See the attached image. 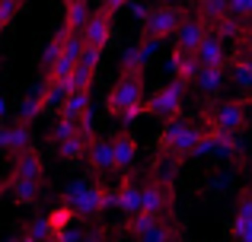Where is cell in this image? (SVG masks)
<instances>
[{
	"label": "cell",
	"instance_id": "6da1fadb",
	"mask_svg": "<svg viewBox=\"0 0 252 242\" xmlns=\"http://www.w3.org/2000/svg\"><path fill=\"white\" fill-rule=\"evenodd\" d=\"M147 86H144V70H118V80L105 93V115L118 118L122 124L137 121L141 115H147L144 102H147Z\"/></svg>",
	"mask_w": 252,
	"mask_h": 242
},
{
	"label": "cell",
	"instance_id": "7a4b0ae2",
	"mask_svg": "<svg viewBox=\"0 0 252 242\" xmlns=\"http://www.w3.org/2000/svg\"><path fill=\"white\" fill-rule=\"evenodd\" d=\"M195 121H201V128L208 131H223V134H236L252 124V99L249 96H236V99H211L204 102L201 115Z\"/></svg>",
	"mask_w": 252,
	"mask_h": 242
},
{
	"label": "cell",
	"instance_id": "3957f363",
	"mask_svg": "<svg viewBox=\"0 0 252 242\" xmlns=\"http://www.w3.org/2000/svg\"><path fill=\"white\" fill-rule=\"evenodd\" d=\"M201 137H204V128L195 118H176V121L160 128V134H157V153L185 162L198 153Z\"/></svg>",
	"mask_w": 252,
	"mask_h": 242
},
{
	"label": "cell",
	"instance_id": "277c9868",
	"mask_svg": "<svg viewBox=\"0 0 252 242\" xmlns=\"http://www.w3.org/2000/svg\"><path fill=\"white\" fill-rule=\"evenodd\" d=\"M64 204L83 220H93L112 207V188H105L102 182H70L64 188Z\"/></svg>",
	"mask_w": 252,
	"mask_h": 242
},
{
	"label": "cell",
	"instance_id": "5b68a950",
	"mask_svg": "<svg viewBox=\"0 0 252 242\" xmlns=\"http://www.w3.org/2000/svg\"><path fill=\"white\" fill-rule=\"evenodd\" d=\"M185 93H189V83H182V80H169V83L157 86L154 93L147 96L144 108H147V115H154V118L160 121V124H169V121L182 118Z\"/></svg>",
	"mask_w": 252,
	"mask_h": 242
},
{
	"label": "cell",
	"instance_id": "8992f818",
	"mask_svg": "<svg viewBox=\"0 0 252 242\" xmlns=\"http://www.w3.org/2000/svg\"><path fill=\"white\" fill-rule=\"evenodd\" d=\"M189 16V13L182 10V6H169V3H157L147 10V16H144L141 23V42H166L179 32V26H182V19Z\"/></svg>",
	"mask_w": 252,
	"mask_h": 242
},
{
	"label": "cell",
	"instance_id": "52a82bcc",
	"mask_svg": "<svg viewBox=\"0 0 252 242\" xmlns=\"http://www.w3.org/2000/svg\"><path fill=\"white\" fill-rule=\"evenodd\" d=\"M172 211H176V185L147 175L141 182V214L157 220H172Z\"/></svg>",
	"mask_w": 252,
	"mask_h": 242
},
{
	"label": "cell",
	"instance_id": "ba28073f",
	"mask_svg": "<svg viewBox=\"0 0 252 242\" xmlns=\"http://www.w3.org/2000/svg\"><path fill=\"white\" fill-rule=\"evenodd\" d=\"M195 156H217V160L233 162V166H240V162L246 160L243 143H240V137H236V134L208 131V128H204V137H201V143H198V153Z\"/></svg>",
	"mask_w": 252,
	"mask_h": 242
},
{
	"label": "cell",
	"instance_id": "9c48e42d",
	"mask_svg": "<svg viewBox=\"0 0 252 242\" xmlns=\"http://www.w3.org/2000/svg\"><path fill=\"white\" fill-rule=\"evenodd\" d=\"M109 140H112V156H115V175H131L137 156H141V143H137V137L131 134L128 128H122V131H115Z\"/></svg>",
	"mask_w": 252,
	"mask_h": 242
},
{
	"label": "cell",
	"instance_id": "30bf717a",
	"mask_svg": "<svg viewBox=\"0 0 252 242\" xmlns=\"http://www.w3.org/2000/svg\"><path fill=\"white\" fill-rule=\"evenodd\" d=\"M112 19H115V16H112L105 6H99V10L93 13L90 23H86L83 32H80V38H83L86 48H96V51L109 48V42H112Z\"/></svg>",
	"mask_w": 252,
	"mask_h": 242
},
{
	"label": "cell",
	"instance_id": "8fae6325",
	"mask_svg": "<svg viewBox=\"0 0 252 242\" xmlns=\"http://www.w3.org/2000/svg\"><path fill=\"white\" fill-rule=\"evenodd\" d=\"M86 166L96 175V182H102L105 175H115V156H112V140L109 137H93L90 150H86Z\"/></svg>",
	"mask_w": 252,
	"mask_h": 242
},
{
	"label": "cell",
	"instance_id": "7c38bea8",
	"mask_svg": "<svg viewBox=\"0 0 252 242\" xmlns=\"http://www.w3.org/2000/svg\"><path fill=\"white\" fill-rule=\"evenodd\" d=\"M211 35V26L204 23V19L198 16H185L182 26H179V32L172 35V42H176V51H185V54H195L198 48H201V42Z\"/></svg>",
	"mask_w": 252,
	"mask_h": 242
},
{
	"label": "cell",
	"instance_id": "4fadbf2b",
	"mask_svg": "<svg viewBox=\"0 0 252 242\" xmlns=\"http://www.w3.org/2000/svg\"><path fill=\"white\" fill-rule=\"evenodd\" d=\"M112 207H118L125 217H137L141 214V182H137L134 172L122 175L118 188H112Z\"/></svg>",
	"mask_w": 252,
	"mask_h": 242
},
{
	"label": "cell",
	"instance_id": "5bb4252c",
	"mask_svg": "<svg viewBox=\"0 0 252 242\" xmlns=\"http://www.w3.org/2000/svg\"><path fill=\"white\" fill-rule=\"evenodd\" d=\"M230 242H252V185L240 191L233 220H230Z\"/></svg>",
	"mask_w": 252,
	"mask_h": 242
},
{
	"label": "cell",
	"instance_id": "9a60e30c",
	"mask_svg": "<svg viewBox=\"0 0 252 242\" xmlns=\"http://www.w3.org/2000/svg\"><path fill=\"white\" fill-rule=\"evenodd\" d=\"M10 179H19V182H35V185H45V160L35 147L23 150L19 156H13V172Z\"/></svg>",
	"mask_w": 252,
	"mask_h": 242
},
{
	"label": "cell",
	"instance_id": "2e32d148",
	"mask_svg": "<svg viewBox=\"0 0 252 242\" xmlns=\"http://www.w3.org/2000/svg\"><path fill=\"white\" fill-rule=\"evenodd\" d=\"M195 61H198V70H214V67H230V54H227V42L217 38L211 32L208 38L201 42V48L195 51Z\"/></svg>",
	"mask_w": 252,
	"mask_h": 242
},
{
	"label": "cell",
	"instance_id": "e0dca14e",
	"mask_svg": "<svg viewBox=\"0 0 252 242\" xmlns=\"http://www.w3.org/2000/svg\"><path fill=\"white\" fill-rule=\"evenodd\" d=\"M29 147H32V128L29 124L13 121V124H6V128H0V150H3V153L19 156Z\"/></svg>",
	"mask_w": 252,
	"mask_h": 242
},
{
	"label": "cell",
	"instance_id": "ac0fdd59",
	"mask_svg": "<svg viewBox=\"0 0 252 242\" xmlns=\"http://www.w3.org/2000/svg\"><path fill=\"white\" fill-rule=\"evenodd\" d=\"M58 118H61V121H70V124L93 121V102H90V93H70L67 99L61 102V108H58Z\"/></svg>",
	"mask_w": 252,
	"mask_h": 242
},
{
	"label": "cell",
	"instance_id": "d6986e66",
	"mask_svg": "<svg viewBox=\"0 0 252 242\" xmlns=\"http://www.w3.org/2000/svg\"><path fill=\"white\" fill-rule=\"evenodd\" d=\"M42 112H48V108H45V86L38 83V86L23 99V106H19V112H16V121H19V124H29V128H32V121H35Z\"/></svg>",
	"mask_w": 252,
	"mask_h": 242
},
{
	"label": "cell",
	"instance_id": "ffe728a7",
	"mask_svg": "<svg viewBox=\"0 0 252 242\" xmlns=\"http://www.w3.org/2000/svg\"><path fill=\"white\" fill-rule=\"evenodd\" d=\"M227 67H214V70H198V77H195V86H198V93L204 96V99H214L217 93L223 89V80H227Z\"/></svg>",
	"mask_w": 252,
	"mask_h": 242
},
{
	"label": "cell",
	"instance_id": "44dd1931",
	"mask_svg": "<svg viewBox=\"0 0 252 242\" xmlns=\"http://www.w3.org/2000/svg\"><path fill=\"white\" fill-rule=\"evenodd\" d=\"M42 188H45V185H35V182L6 179V191H10V198L16 201L19 207H32V204H38V198H42Z\"/></svg>",
	"mask_w": 252,
	"mask_h": 242
},
{
	"label": "cell",
	"instance_id": "7402d4cb",
	"mask_svg": "<svg viewBox=\"0 0 252 242\" xmlns=\"http://www.w3.org/2000/svg\"><path fill=\"white\" fill-rule=\"evenodd\" d=\"M169 70H172V80H182V83H195L198 77V61L195 54H185V51H176L172 48V57H169Z\"/></svg>",
	"mask_w": 252,
	"mask_h": 242
},
{
	"label": "cell",
	"instance_id": "603a6c76",
	"mask_svg": "<svg viewBox=\"0 0 252 242\" xmlns=\"http://www.w3.org/2000/svg\"><path fill=\"white\" fill-rule=\"evenodd\" d=\"M134 242H182V230L172 220H157L150 230H144L141 236H134Z\"/></svg>",
	"mask_w": 252,
	"mask_h": 242
},
{
	"label": "cell",
	"instance_id": "cb8c5ba5",
	"mask_svg": "<svg viewBox=\"0 0 252 242\" xmlns=\"http://www.w3.org/2000/svg\"><path fill=\"white\" fill-rule=\"evenodd\" d=\"M227 74H230V80H233L236 86L246 89V93L252 96V57L249 54H240V51H236V54L230 57Z\"/></svg>",
	"mask_w": 252,
	"mask_h": 242
},
{
	"label": "cell",
	"instance_id": "d4e9b609",
	"mask_svg": "<svg viewBox=\"0 0 252 242\" xmlns=\"http://www.w3.org/2000/svg\"><path fill=\"white\" fill-rule=\"evenodd\" d=\"M195 16L214 29L223 16H230V0H195Z\"/></svg>",
	"mask_w": 252,
	"mask_h": 242
},
{
	"label": "cell",
	"instance_id": "484cf974",
	"mask_svg": "<svg viewBox=\"0 0 252 242\" xmlns=\"http://www.w3.org/2000/svg\"><path fill=\"white\" fill-rule=\"evenodd\" d=\"M90 16H93V10H90V3H70V6H64V29L70 32V35H80L83 32V26L90 23Z\"/></svg>",
	"mask_w": 252,
	"mask_h": 242
},
{
	"label": "cell",
	"instance_id": "4316f807",
	"mask_svg": "<svg viewBox=\"0 0 252 242\" xmlns=\"http://www.w3.org/2000/svg\"><path fill=\"white\" fill-rule=\"evenodd\" d=\"M67 38H70V32L64 29V26L48 38V45H45V54H42V77L58 64V57H61V51H64V45H67Z\"/></svg>",
	"mask_w": 252,
	"mask_h": 242
},
{
	"label": "cell",
	"instance_id": "83f0119b",
	"mask_svg": "<svg viewBox=\"0 0 252 242\" xmlns=\"http://www.w3.org/2000/svg\"><path fill=\"white\" fill-rule=\"evenodd\" d=\"M96 70H99V67H90V64H77L74 74H70V80H67L70 93H90L93 83H96Z\"/></svg>",
	"mask_w": 252,
	"mask_h": 242
},
{
	"label": "cell",
	"instance_id": "f1b7e54d",
	"mask_svg": "<svg viewBox=\"0 0 252 242\" xmlns=\"http://www.w3.org/2000/svg\"><path fill=\"white\" fill-rule=\"evenodd\" d=\"M45 217H48V226H51V233H55V236H61V233H64V230H67V226L77 220V214L70 211L67 204H58V207H51V211L45 214Z\"/></svg>",
	"mask_w": 252,
	"mask_h": 242
},
{
	"label": "cell",
	"instance_id": "f546056e",
	"mask_svg": "<svg viewBox=\"0 0 252 242\" xmlns=\"http://www.w3.org/2000/svg\"><path fill=\"white\" fill-rule=\"evenodd\" d=\"M23 3H26V0H0V32H3L6 26H10L13 19L19 16Z\"/></svg>",
	"mask_w": 252,
	"mask_h": 242
},
{
	"label": "cell",
	"instance_id": "4dcf8cb0",
	"mask_svg": "<svg viewBox=\"0 0 252 242\" xmlns=\"http://www.w3.org/2000/svg\"><path fill=\"white\" fill-rule=\"evenodd\" d=\"M74 134H77V124L58 118V121H55V128H51V134H48V143H51V147H58V143H64L67 137H74Z\"/></svg>",
	"mask_w": 252,
	"mask_h": 242
},
{
	"label": "cell",
	"instance_id": "1f68e13d",
	"mask_svg": "<svg viewBox=\"0 0 252 242\" xmlns=\"http://www.w3.org/2000/svg\"><path fill=\"white\" fill-rule=\"evenodd\" d=\"M26 236H32L35 242L55 239V233H51V226H48V217H35V220L29 223V230H26Z\"/></svg>",
	"mask_w": 252,
	"mask_h": 242
},
{
	"label": "cell",
	"instance_id": "d6a6232c",
	"mask_svg": "<svg viewBox=\"0 0 252 242\" xmlns=\"http://www.w3.org/2000/svg\"><path fill=\"white\" fill-rule=\"evenodd\" d=\"M230 16L252 26V0H230Z\"/></svg>",
	"mask_w": 252,
	"mask_h": 242
},
{
	"label": "cell",
	"instance_id": "836d02e7",
	"mask_svg": "<svg viewBox=\"0 0 252 242\" xmlns=\"http://www.w3.org/2000/svg\"><path fill=\"white\" fill-rule=\"evenodd\" d=\"M128 3H131V0H102V6L112 13V16H115V13L122 10V6H128Z\"/></svg>",
	"mask_w": 252,
	"mask_h": 242
},
{
	"label": "cell",
	"instance_id": "e575fe53",
	"mask_svg": "<svg viewBox=\"0 0 252 242\" xmlns=\"http://www.w3.org/2000/svg\"><path fill=\"white\" fill-rule=\"evenodd\" d=\"M160 3H169V6H185V3H195V0H160Z\"/></svg>",
	"mask_w": 252,
	"mask_h": 242
},
{
	"label": "cell",
	"instance_id": "d590c367",
	"mask_svg": "<svg viewBox=\"0 0 252 242\" xmlns=\"http://www.w3.org/2000/svg\"><path fill=\"white\" fill-rule=\"evenodd\" d=\"M10 242H35V239H32V236H26V233H23V236H16V239H10Z\"/></svg>",
	"mask_w": 252,
	"mask_h": 242
},
{
	"label": "cell",
	"instance_id": "8d00e7d4",
	"mask_svg": "<svg viewBox=\"0 0 252 242\" xmlns=\"http://www.w3.org/2000/svg\"><path fill=\"white\" fill-rule=\"evenodd\" d=\"M3 115H6V99L0 96V118H3Z\"/></svg>",
	"mask_w": 252,
	"mask_h": 242
},
{
	"label": "cell",
	"instance_id": "74e56055",
	"mask_svg": "<svg viewBox=\"0 0 252 242\" xmlns=\"http://www.w3.org/2000/svg\"><path fill=\"white\" fill-rule=\"evenodd\" d=\"M70 3H83V0H64V6H70Z\"/></svg>",
	"mask_w": 252,
	"mask_h": 242
},
{
	"label": "cell",
	"instance_id": "f35d334b",
	"mask_svg": "<svg viewBox=\"0 0 252 242\" xmlns=\"http://www.w3.org/2000/svg\"><path fill=\"white\" fill-rule=\"evenodd\" d=\"M48 242H58V236H55V239H48Z\"/></svg>",
	"mask_w": 252,
	"mask_h": 242
}]
</instances>
